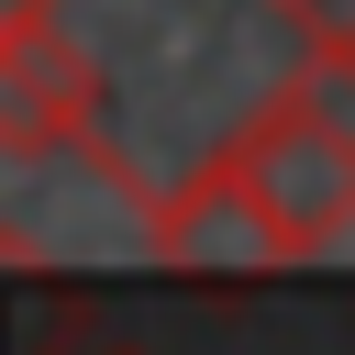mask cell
Segmentation results:
<instances>
[{"instance_id": "6da1fadb", "label": "cell", "mask_w": 355, "mask_h": 355, "mask_svg": "<svg viewBox=\"0 0 355 355\" xmlns=\"http://www.w3.org/2000/svg\"><path fill=\"white\" fill-rule=\"evenodd\" d=\"M55 11L100 55V155H122L144 189L211 166L333 44L311 0H55Z\"/></svg>"}, {"instance_id": "7a4b0ae2", "label": "cell", "mask_w": 355, "mask_h": 355, "mask_svg": "<svg viewBox=\"0 0 355 355\" xmlns=\"http://www.w3.org/2000/svg\"><path fill=\"white\" fill-rule=\"evenodd\" d=\"M333 244H355V89L311 67L211 166L166 189V266H200V255L311 266Z\"/></svg>"}, {"instance_id": "3957f363", "label": "cell", "mask_w": 355, "mask_h": 355, "mask_svg": "<svg viewBox=\"0 0 355 355\" xmlns=\"http://www.w3.org/2000/svg\"><path fill=\"white\" fill-rule=\"evenodd\" d=\"M322 67H333V78L355 89V22H333V44H322Z\"/></svg>"}]
</instances>
